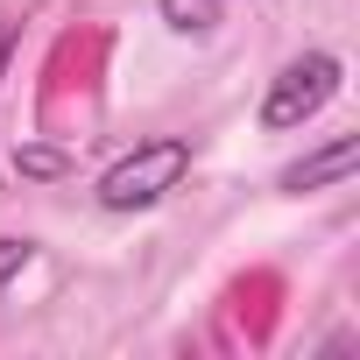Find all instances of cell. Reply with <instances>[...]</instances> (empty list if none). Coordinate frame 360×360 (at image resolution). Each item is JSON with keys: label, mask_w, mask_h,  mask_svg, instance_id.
Instances as JSON below:
<instances>
[{"label": "cell", "mask_w": 360, "mask_h": 360, "mask_svg": "<svg viewBox=\"0 0 360 360\" xmlns=\"http://www.w3.org/2000/svg\"><path fill=\"white\" fill-rule=\"evenodd\" d=\"M339 85H346V64H339L332 50L290 57V64L269 78V99H262V127H269V134H290V127L318 120V113L339 99Z\"/></svg>", "instance_id": "cell-2"}, {"label": "cell", "mask_w": 360, "mask_h": 360, "mask_svg": "<svg viewBox=\"0 0 360 360\" xmlns=\"http://www.w3.org/2000/svg\"><path fill=\"white\" fill-rule=\"evenodd\" d=\"M155 8L176 36H212V22H219V0H155Z\"/></svg>", "instance_id": "cell-4"}, {"label": "cell", "mask_w": 360, "mask_h": 360, "mask_svg": "<svg viewBox=\"0 0 360 360\" xmlns=\"http://www.w3.org/2000/svg\"><path fill=\"white\" fill-rule=\"evenodd\" d=\"M184 169H191V141L184 134H155V141H141L134 155H120L99 176V205L106 212H148L184 184Z\"/></svg>", "instance_id": "cell-1"}, {"label": "cell", "mask_w": 360, "mask_h": 360, "mask_svg": "<svg viewBox=\"0 0 360 360\" xmlns=\"http://www.w3.org/2000/svg\"><path fill=\"white\" fill-rule=\"evenodd\" d=\"M353 162H360V141H353V134H332L325 148H311L304 162H290L276 184H283V191H332V184L353 176Z\"/></svg>", "instance_id": "cell-3"}, {"label": "cell", "mask_w": 360, "mask_h": 360, "mask_svg": "<svg viewBox=\"0 0 360 360\" xmlns=\"http://www.w3.org/2000/svg\"><path fill=\"white\" fill-rule=\"evenodd\" d=\"M22 169H29V176H57V169H64V155H50V148H29V155H22Z\"/></svg>", "instance_id": "cell-6"}, {"label": "cell", "mask_w": 360, "mask_h": 360, "mask_svg": "<svg viewBox=\"0 0 360 360\" xmlns=\"http://www.w3.org/2000/svg\"><path fill=\"white\" fill-rule=\"evenodd\" d=\"M36 262V240H15V233H0V297H8V283Z\"/></svg>", "instance_id": "cell-5"}]
</instances>
